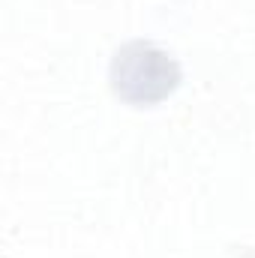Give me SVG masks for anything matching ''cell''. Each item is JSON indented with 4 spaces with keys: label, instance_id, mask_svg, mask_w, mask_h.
Here are the masks:
<instances>
[{
    "label": "cell",
    "instance_id": "cell-1",
    "mask_svg": "<svg viewBox=\"0 0 255 258\" xmlns=\"http://www.w3.org/2000/svg\"><path fill=\"white\" fill-rule=\"evenodd\" d=\"M180 84L177 60L156 42H126L111 60V90L129 105H153Z\"/></svg>",
    "mask_w": 255,
    "mask_h": 258
}]
</instances>
